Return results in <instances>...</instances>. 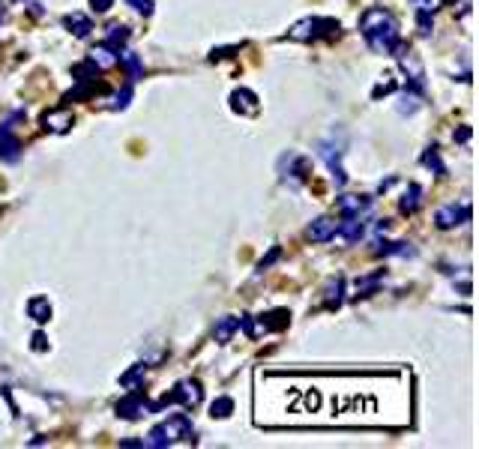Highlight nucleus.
Here are the masks:
<instances>
[{
	"label": "nucleus",
	"mask_w": 479,
	"mask_h": 449,
	"mask_svg": "<svg viewBox=\"0 0 479 449\" xmlns=\"http://www.w3.org/2000/svg\"><path fill=\"white\" fill-rule=\"evenodd\" d=\"M360 33L369 42L374 54H393V48L398 45V24L386 9L372 6L362 12L360 18Z\"/></svg>",
	"instance_id": "obj_1"
},
{
	"label": "nucleus",
	"mask_w": 479,
	"mask_h": 449,
	"mask_svg": "<svg viewBox=\"0 0 479 449\" xmlns=\"http://www.w3.org/2000/svg\"><path fill=\"white\" fill-rule=\"evenodd\" d=\"M192 434H195L192 419H189L186 414H174V417H168L165 422H159L156 429H150L144 446H150V449H165V446H174L177 441H192Z\"/></svg>",
	"instance_id": "obj_2"
},
{
	"label": "nucleus",
	"mask_w": 479,
	"mask_h": 449,
	"mask_svg": "<svg viewBox=\"0 0 479 449\" xmlns=\"http://www.w3.org/2000/svg\"><path fill=\"white\" fill-rule=\"evenodd\" d=\"M321 36H338V21L309 16V18H300L294 28L288 30V40H294V42H318Z\"/></svg>",
	"instance_id": "obj_3"
},
{
	"label": "nucleus",
	"mask_w": 479,
	"mask_h": 449,
	"mask_svg": "<svg viewBox=\"0 0 479 449\" xmlns=\"http://www.w3.org/2000/svg\"><path fill=\"white\" fill-rule=\"evenodd\" d=\"M393 54H396L398 66H401V72H405V78H408V90L422 93V90H425V69H422L420 54L413 52V48L401 45V42L393 48Z\"/></svg>",
	"instance_id": "obj_4"
},
{
	"label": "nucleus",
	"mask_w": 479,
	"mask_h": 449,
	"mask_svg": "<svg viewBox=\"0 0 479 449\" xmlns=\"http://www.w3.org/2000/svg\"><path fill=\"white\" fill-rule=\"evenodd\" d=\"M318 156L324 159V165L330 168V174H333L336 186H338V189H342V186L348 183V174H345V168H342V156H345V138H338V141H336V132H333L330 138L318 141Z\"/></svg>",
	"instance_id": "obj_5"
},
{
	"label": "nucleus",
	"mask_w": 479,
	"mask_h": 449,
	"mask_svg": "<svg viewBox=\"0 0 479 449\" xmlns=\"http://www.w3.org/2000/svg\"><path fill=\"white\" fill-rule=\"evenodd\" d=\"M279 177L297 189V186H302L309 177V159L294 153V150H288V153L279 159Z\"/></svg>",
	"instance_id": "obj_6"
},
{
	"label": "nucleus",
	"mask_w": 479,
	"mask_h": 449,
	"mask_svg": "<svg viewBox=\"0 0 479 449\" xmlns=\"http://www.w3.org/2000/svg\"><path fill=\"white\" fill-rule=\"evenodd\" d=\"M168 395H171V402H174V405H183V407H198V405H201V398H204V393H201V383H198V381H192V378L177 381V383H174V390H171Z\"/></svg>",
	"instance_id": "obj_7"
},
{
	"label": "nucleus",
	"mask_w": 479,
	"mask_h": 449,
	"mask_svg": "<svg viewBox=\"0 0 479 449\" xmlns=\"http://www.w3.org/2000/svg\"><path fill=\"white\" fill-rule=\"evenodd\" d=\"M468 219H471V204H447L434 213V224L440 231H449V228H456V224H464Z\"/></svg>",
	"instance_id": "obj_8"
},
{
	"label": "nucleus",
	"mask_w": 479,
	"mask_h": 449,
	"mask_svg": "<svg viewBox=\"0 0 479 449\" xmlns=\"http://www.w3.org/2000/svg\"><path fill=\"white\" fill-rule=\"evenodd\" d=\"M117 414H120L123 419H141V417H150V414H153V402H147L141 393L132 390V395L123 398V402L117 405Z\"/></svg>",
	"instance_id": "obj_9"
},
{
	"label": "nucleus",
	"mask_w": 479,
	"mask_h": 449,
	"mask_svg": "<svg viewBox=\"0 0 479 449\" xmlns=\"http://www.w3.org/2000/svg\"><path fill=\"white\" fill-rule=\"evenodd\" d=\"M336 224H338V219H333V216H318L306 228V237L312 243H326L336 237Z\"/></svg>",
	"instance_id": "obj_10"
},
{
	"label": "nucleus",
	"mask_w": 479,
	"mask_h": 449,
	"mask_svg": "<svg viewBox=\"0 0 479 449\" xmlns=\"http://www.w3.org/2000/svg\"><path fill=\"white\" fill-rule=\"evenodd\" d=\"M372 210L369 195H342L338 198V213L342 216H365Z\"/></svg>",
	"instance_id": "obj_11"
},
{
	"label": "nucleus",
	"mask_w": 479,
	"mask_h": 449,
	"mask_svg": "<svg viewBox=\"0 0 479 449\" xmlns=\"http://www.w3.org/2000/svg\"><path fill=\"white\" fill-rule=\"evenodd\" d=\"M336 234L348 243H357L360 237L365 234V216H342L336 224Z\"/></svg>",
	"instance_id": "obj_12"
},
{
	"label": "nucleus",
	"mask_w": 479,
	"mask_h": 449,
	"mask_svg": "<svg viewBox=\"0 0 479 449\" xmlns=\"http://www.w3.org/2000/svg\"><path fill=\"white\" fill-rule=\"evenodd\" d=\"M231 108L240 111V114H246V117H255L258 114V96L246 90V87H240V90L231 93Z\"/></svg>",
	"instance_id": "obj_13"
},
{
	"label": "nucleus",
	"mask_w": 479,
	"mask_h": 449,
	"mask_svg": "<svg viewBox=\"0 0 479 449\" xmlns=\"http://www.w3.org/2000/svg\"><path fill=\"white\" fill-rule=\"evenodd\" d=\"M117 48H111L108 42H99V45H93L90 48V64L96 66V69H111V66H117Z\"/></svg>",
	"instance_id": "obj_14"
},
{
	"label": "nucleus",
	"mask_w": 479,
	"mask_h": 449,
	"mask_svg": "<svg viewBox=\"0 0 479 449\" xmlns=\"http://www.w3.org/2000/svg\"><path fill=\"white\" fill-rule=\"evenodd\" d=\"M42 123H45V129H52V132L60 135V132H69V126L75 123V117H72L69 108H54V111H45Z\"/></svg>",
	"instance_id": "obj_15"
},
{
	"label": "nucleus",
	"mask_w": 479,
	"mask_h": 449,
	"mask_svg": "<svg viewBox=\"0 0 479 449\" xmlns=\"http://www.w3.org/2000/svg\"><path fill=\"white\" fill-rule=\"evenodd\" d=\"M18 150H21V144H18V138L12 135V126L9 123H4L0 126V159H6V162H18Z\"/></svg>",
	"instance_id": "obj_16"
},
{
	"label": "nucleus",
	"mask_w": 479,
	"mask_h": 449,
	"mask_svg": "<svg viewBox=\"0 0 479 449\" xmlns=\"http://www.w3.org/2000/svg\"><path fill=\"white\" fill-rule=\"evenodd\" d=\"M63 24H66V28L78 36V40H87V36H90V30H93V24H90V18L84 16V12H72V16H66L63 18Z\"/></svg>",
	"instance_id": "obj_17"
},
{
	"label": "nucleus",
	"mask_w": 479,
	"mask_h": 449,
	"mask_svg": "<svg viewBox=\"0 0 479 449\" xmlns=\"http://www.w3.org/2000/svg\"><path fill=\"white\" fill-rule=\"evenodd\" d=\"M420 204H422V186H417V183H410L408 189H405V195H401V213H417L420 210Z\"/></svg>",
	"instance_id": "obj_18"
},
{
	"label": "nucleus",
	"mask_w": 479,
	"mask_h": 449,
	"mask_svg": "<svg viewBox=\"0 0 479 449\" xmlns=\"http://www.w3.org/2000/svg\"><path fill=\"white\" fill-rule=\"evenodd\" d=\"M28 315H30L36 323H45L48 318H52V303H48L45 297H33L30 303H28Z\"/></svg>",
	"instance_id": "obj_19"
},
{
	"label": "nucleus",
	"mask_w": 479,
	"mask_h": 449,
	"mask_svg": "<svg viewBox=\"0 0 479 449\" xmlns=\"http://www.w3.org/2000/svg\"><path fill=\"white\" fill-rule=\"evenodd\" d=\"M117 64H123V66H126V72H129V81H138V78H141L144 66H141V60H138V54H132V52H126V48H120Z\"/></svg>",
	"instance_id": "obj_20"
},
{
	"label": "nucleus",
	"mask_w": 479,
	"mask_h": 449,
	"mask_svg": "<svg viewBox=\"0 0 479 449\" xmlns=\"http://www.w3.org/2000/svg\"><path fill=\"white\" fill-rule=\"evenodd\" d=\"M342 299H345V279H333L330 285H326V291H324V303L330 309H338L342 306Z\"/></svg>",
	"instance_id": "obj_21"
},
{
	"label": "nucleus",
	"mask_w": 479,
	"mask_h": 449,
	"mask_svg": "<svg viewBox=\"0 0 479 449\" xmlns=\"http://www.w3.org/2000/svg\"><path fill=\"white\" fill-rule=\"evenodd\" d=\"M237 330H240V318H234V315H225V318L216 323V330H213V333H216V342H228Z\"/></svg>",
	"instance_id": "obj_22"
},
{
	"label": "nucleus",
	"mask_w": 479,
	"mask_h": 449,
	"mask_svg": "<svg viewBox=\"0 0 479 449\" xmlns=\"http://www.w3.org/2000/svg\"><path fill=\"white\" fill-rule=\"evenodd\" d=\"M111 48H120L129 42V28H126V24H108V40H105Z\"/></svg>",
	"instance_id": "obj_23"
},
{
	"label": "nucleus",
	"mask_w": 479,
	"mask_h": 449,
	"mask_svg": "<svg viewBox=\"0 0 479 449\" xmlns=\"http://www.w3.org/2000/svg\"><path fill=\"white\" fill-rule=\"evenodd\" d=\"M420 108H422V102H420L417 90H405V93H401V99H398V111H401V114H417Z\"/></svg>",
	"instance_id": "obj_24"
},
{
	"label": "nucleus",
	"mask_w": 479,
	"mask_h": 449,
	"mask_svg": "<svg viewBox=\"0 0 479 449\" xmlns=\"http://www.w3.org/2000/svg\"><path fill=\"white\" fill-rule=\"evenodd\" d=\"M129 99H132V81L126 84L123 90H117L114 96L108 99V108H111V111H120V108H126V105H129Z\"/></svg>",
	"instance_id": "obj_25"
},
{
	"label": "nucleus",
	"mask_w": 479,
	"mask_h": 449,
	"mask_svg": "<svg viewBox=\"0 0 479 449\" xmlns=\"http://www.w3.org/2000/svg\"><path fill=\"white\" fill-rule=\"evenodd\" d=\"M422 165H425V168H434V171H437V177H444V174H447V168L440 165L437 147H428V150H425V156H422Z\"/></svg>",
	"instance_id": "obj_26"
},
{
	"label": "nucleus",
	"mask_w": 479,
	"mask_h": 449,
	"mask_svg": "<svg viewBox=\"0 0 479 449\" xmlns=\"http://www.w3.org/2000/svg\"><path fill=\"white\" fill-rule=\"evenodd\" d=\"M213 417H219V419H225V417H228L231 414V410H234V402H231V398H216V402H213Z\"/></svg>",
	"instance_id": "obj_27"
},
{
	"label": "nucleus",
	"mask_w": 479,
	"mask_h": 449,
	"mask_svg": "<svg viewBox=\"0 0 479 449\" xmlns=\"http://www.w3.org/2000/svg\"><path fill=\"white\" fill-rule=\"evenodd\" d=\"M138 16H153V0H126Z\"/></svg>",
	"instance_id": "obj_28"
},
{
	"label": "nucleus",
	"mask_w": 479,
	"mask_h": 449,
	"mask_svg": "<svg viewBox=\"0 0 479 449\" xmlns=\"http://www.w3.org/2000/svg\"><path fill=\"white\" fill-rule=\"evenodd\" d=\"M417 24H420V33H422V36H432L434 21H432V16H428V12H417Z\"/></svg>",
	"instance_id": "obj_29"
},
{
	"label": "nucleus",
	"mask_w": 479,
	"mask_h": 449,
	"mask_svg": "<svg viewBox=\"0 0 479 449\" xmlns=\"http://www.w3.org/2000/svg\"><path fill=\"white\" fill-rule=\"evenodd\" d=\"M417 12H428V16H434V9L440 6V0H410Z\"/></svg>",
	"instance_id": "obj_30"
},
{
	"label": "nucleus",
	"mask_w": 479,
	"mask_h": 449,
	"mask_svg": "<svg viewBox=\"0 0 479 449\" xmlns=\"http://www.w3.org/2000/svg\"><path fill=\"white\" fill-rule=\"evenodd\" d=\"M384 78H386V81H381V84L374 87V99L381 96V93H393V87H396V84H393V78H389V75H384Z\"/></svg>",
	"instance_id": "obj_31"
},
{
	"label": "nucleus",
	"mask_w": 479,
	"mask_h": 449,
	"mask_svg": "<svg viewBox=\"0 0 479 449\" xmlns=\"http://www.w3.org/2000/svg\"><path fill=\"white\" fill-rule=\"evenodd\" d=\"M111 4H114V0H90V9L93 12H108Z\"/></svg>",
	"instance_id": "obj_32"
},
{
	"label": "nucleus",
	"mask_w": 479,
	"mask_h": 449,
	"mask_svg": "<svg viewBox=\"0 0 479 449\" xmlns=\"http://www.w3.org/2000/svg\"><path fill=\"white\" fill-rule=\"evenodd\" d=\"M33 351H45V335L42 333L33 335Z\"/></svg>",
	"instance_id": "obj_33"
},
{
	"label": "nucleus",
	"mask_w": 479,
	"mask_h": 449,
	"mask_svg": "<svg viewBox=\"0 0 479 449\" xmlns=\"http://www.w3.org/2000/svg\"><path fill=\"white\" fill-rule=\"evenodd\" d=\"M276 258H279V249H273V252H270V258H264V261H261V270H267Z\"/></svg>",
	"instance_id": "obj_34"
},
{
	"label": "nucleus",
	"mask_w": 479,
	"mask_h": 449,
	"mask_svg": "<svg viewBox=\"0 0 479 449\" xmlns=\"http://www.w3.org/2000/svg\"><path fill=\"white\" fill-rule=\"evenodd\" d=\"M468 138H471V129H468V126H461V129H459V135H456V141H461V144H464Z\"/></svg>",
	"instance_id": "obj_35"
},
{
	"label": "nucleus",
	"mask_w": 479,
	"mask_h": 449,
	"mask_svg": "<svg viewBox=\"0 0 479 449\" xmlns=\"http://www.w3.org/2000/svg\"><path fill=\"white\" fill-rule=\"evenodd\" d=\"M440 4H449V6H456V4H459V0H440Z\"/></svg>",
	"instance_id": "obj_36"
},
{
	"label": "nucleus",
	"mask_w": 479,
	"mask_h": 449,
	"mask_svg": "<svg viewBox=\"0 0 479 449\" xmlns=\"http://www.w3.org/2000/svg\"><path fill=\"white\" fill-rule=\"evenodd\" d=\"M0 18H4V0H0Z\"/></svg>",
	"instance_id": "obj_37"
}]
</instances>
